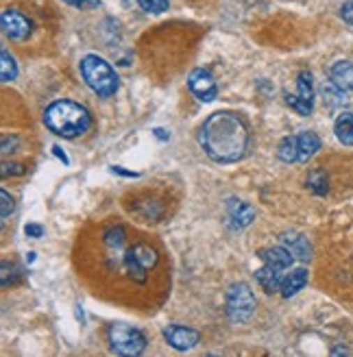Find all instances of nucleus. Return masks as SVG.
Wrapping results in <instances>:
<instances>
[{
	"mask_svg": "<svg viewBox=\"0 0 353 357\" xmlns=\"http://www.w3.org/2000/svg\"><path fill=\"white\" fill-rule=\"evenodd\" d=\"M199 144L203 153L216 164H234L249 149V129L234 112L211 114L199 131Z\"/></svg>",
	"mask_w": 353,
	"mask_h": 357,
	"instance_id": "1",
	"label": "nucleus"
},
{
	"mask_svg": "<svg viewBox=\"0 0 353 357\" xmlns=\"http://www.w3.org/2000/svg\"><path fill=\"white\" fill-rule=\"evenodd\" d=\"M44 124L55 135L61 137H79L90 131L92 127V114L85 109L81 102L75 100H55L44 112Z\"/></svg>",
	"mask_w": 353,
	"mask_h": 357,
	"instance_id": "2",
	"label": "nucleus"
},
{
	"mask_svg": "<svg viewBox=\"0 0 353 357\" xmlns=\"http://www.w3.org/2000/svg\"><path fill=\"white\" fill-rule=\"evenodd\" d=\"M81 75L87 83V87L100 98H110L118 92V75L110 61H105L98 55H85L81 59Z\"/></svg>",
	"mask_w": 353,
	"mask_h": 357,
	"instance_id": "3",
	"label": "nucleus"
},
{
	"mask_svg": "<svg viewBox=\"0 0 353 357\" xmlns=\"http://www.w3.org/2000/svg\"><path fill=\"white\" fill-rule=\"evenodd\" d=\"M107 342L112 353L116 355H125V357H133V355H142L147 351V335L125 323H114L107 329Z\"/></svg>",
	"mask_w": 353,
	"mask_h": 357,
	"instance_id": "4",
	"label": "nucleus"
},
{
	"mask_svg": "<svg viewBox=\"0 0 353 357\" xmlns=\"http://www.w3.org/2000/svg\"><path fill=\"white\" fill-rule=\"evenodd\" d=\"M255 305L257 303L249 283L238 281L227 290L225 307L232 323H246V320H251V316L255 314Z\"/></svg>",
	"mask_w": 353,
	"mask_h": 357,
	"instance_id": "5",
	"label": "nucleus"
},
{
	"mask_svg": "<svg viewBox=\"0 0 353 357\" xmlns=\"http://www.w3.org/2000/svg\"><path fill=\"white\" fill-rule=\"evenodd\" d=\"M157 264V253L155 248H151L149 244L140 242L133 248H129L125 255V268L133 281L144 283L147 281V271Z\"/></svg>",
	"mask_w": 353,
	"mask_h": 357,
	"instance_id": "6",
	"label": "nucleus"
},
{
	"mask_svg": "<svg viewBox=\"0 0 353 357\" xmlns=\"http://www.w3.org/2000/svg\"><path fill=\"white\" fill-rule=\"evenodd\" d=\"M286 105L299 116H310L314 109V77L310 73H299L296 94H286Z\"/></svg>",
	"mask_w": 353,
	"mask_h": 357,
	"instance_id": "7",
	"label": "nucleus"
},
{
	"mask_svg": "<svg viewBox=\"0 0 353 357\" xmlns=\"http://www.w3.org/2000/svg\"><path fill=\"white\" fill-rule=\"evenodd\" d=\"M188 87H190V92L203 102H211V100H216V96H218L216 79L211 77V73L207 68L192 70L190 77H188Z\"/></svg>",
	"mask_w": 353,
	"mask_h": 357,
	"instance_id": "8",
	"label": "nucleus"
},
{
	"mask_svg": "<svg viewBox=\"0 0 353 357\" xmlns=\"http://www.w3.org/2000/svg\"><path fill=\"white\" fill-rule=\"evenodd\" d=\"M0 24H3V31L9 40H15V42H22L31 35V20L15 9H5L3 15H0Z\"/></svg>",
	"mask_w": 353,
	"mask_h": 357,
	"instance_id": "9",
	"label": "nucleus"
},
{
	"mask_svg": "<svg viewBox=\"0 0 353 357\" xmlns=\"http://www.w3.org/2000/svg\"><path fill=\"white\" fill-rule=\"evenodd\" d=\"M164 337L166 342L174 349V351H192L199 344L201 333L192 327H183V325H168L164 327Z\"/></svg>",
	"mask_w": 353,
	"mask_h": 357,
	"instance_id": "10",
	"label": "nucleus"
},
{
	"mask_svg": "<svg viewBox=\"0 0 353 357\" xmlns=\"http://www.w3.org/2000/svg\"><path fill=\"white\" fill-rule=\"evenodd\" d=\"M279 240L292 253L294 259H299V261H310L312 259V244H310L308 236L299 234V231H286V234H281Z\"/></svg>",
	"mask_w": 353,
	"mask_h": 357,
	"instance_id": "11",
	"label": "nucleus"
},
{
	"mask_svg": "<svg viewBox=\"0 0 353 357\" xmlns=\"http://www.w3.org/2000/svg\"><path fill=\"white\" fill-rule=\"evenodd\" d=\"M257 257L266 264V266H271V268H275V271H281V273H286L288 268L292 266V253L288 251V248L281 244V246H266V248H260L257 251Z\"/></svg>",
	"mask_w": 353,
	"mask_h": 357,
	"instance_id": "12",
	"label": "nucleus"
},
{
	"mask_svg": "<svg viewBox=\"0 0 353 357\" xmlns=\"http://www.w3.org/2000/svg\"><path fill=\"white\" fill-rule=\"evenodd\" d=\"M227 213L234 229H246L255 220V209L244 201H229Z\"/></svg>",
	"mask_w": 353,
	"mask_h": 357,
	"instance_id": "13",
	"label": "nucleus"
},
{
	"mask_svg": "<svg viewBox=\"0 0 353 357\" xmlns=\"http://www.w3.org/2000/svg\"><path fill=\"white\" fill-rule=\"evenodd\" d=\"M306 283H308V271H306V268H294V271L284 275V281H281L279 292L284 298H290L296 292H301L306 288Z\"/></svg>",
	"mask_w": 353,
	"mask_h": 357,
	"instance_id": "14",
	"label": "nucleus"
},
{
	"mask_svg": "<svg viewBox=\"0 0 353 357\" xmlns=\"http://www.w3.org/2000/svg\"><path fill=\"white\" fill-rule=\"evenodd\" d=\"M329 81L345 92H353V66L349 61H336L329 68Z\"/></svg>",
	"mask_w": 353,
	"mask_h": 357,
	"instance_id": "15",
	"label": "nucleus"
},
{
	"mask_svg": "<svg viewBox=\"0 0 353 357\" xmlns=\"http://www.w3.org/2000/svg\"><path fill=\"white\" fill-rule=\"evenodd\" d=\"M296 146H299V162L306 164L316 153L321 151V137L314 131H303L296 135Z\"/></svg>",
	"mask_w": 353,
	"mask_h": 357,
	"instance_id": "16",
	"label": "nucleus"
},
{
	"mask_svg": "<svg viewBox=\"0 0 353 357\" xmlns=\"http://www.w3.org/2000/svg\"><path fill=\"white\" fill-rule=\"evenodd\" d=\"M255 279H257V283L262 285V290L266 292V294H275V292H279V288H281V281H284V273L281 271H275V268H271V266H266L264 264L260 271H255Z\"/></svg>",
	"mask_w": 353,
	"mask_h": 357,
	"instance_id": "17",
	"label": "nucleus"
},
{
	"mask_svg": "<svg viewBox=\"0 0 353 357\" xmlns=\"http://www.w3.org/2000/svg\"><path fill=\"white\" fill-rule=\"evenodd\" d=\"M333 133L345 146H353V114H340L333 124Z\"/></svg>",
	"mask_w": 353,
	"mask_h": 357,
	"instance_id": "18",
	"label": "nucleus"
},
{
	"mask_svg": "<svg viewBox=\"0 0 353 357\" xmlns=\"http://www.w3.org/2000/svg\"><path fill=\"white\" fill-rule=\"evenodd\" d=\"M17 77V66H15V59L11 57V52L7 48L0 50V79L3 83H9Z\"/></svg>",
	"mask_w": 353,
	"mask_h": 357,
	"instance_id": "19",
	"label": "nucleus"
},
{
	"mask_svg": "<svg viewBox=\"0 0 353 357\" xmlns=\"http://www.w3.org/2000/svg\"><path fill=\"white\" fill-rule=\"evenodd\" d=\"M277 157L281 162H299V146H296V137H284L279 142V149H277Z\"/></svg>",
	"mask_w": 353,
	"mask_h": 357,
	"instance_id": "20",
	"label": "nucleus"
},
{
	"mask_svg": "<svg viewBox=\"0 0 353 357\" xmlns=\"http://www.w3.org/2000/svg\"><path fill=\"white\" fill-rule=\"evenodd\" d=\"M308 188L314 192V194H327V188H329V181H327V172L323 168H316L308 174Z\"/></svg>",
	"mask_w": 353,
	"mask_h": 357,
	"instance_id": "21",
	"label": "nucleus"
},
{
	"mask_svg": "<svg viewBox=\"0 0 353 357\" xmlns=\"http://www.w3.org/2000/svg\"><path fill=\"white\" fill-rule=\"evenodd\" d=\"M125 240H127V234H125V227L122 225H114L105 231V244H107L110 248H120L122 244H125Z\"/></svg>",
	"mask_w": 353,
	"mask_h": 357,
	"instance_id": "22",
	"label": "nucleus"
},
{
	"mask_svg": "<svg viewBox=\"0 0 353 357\" xmlns=\"http://www.w3.org/2000/svg\"><path fill=\"white\" fill-rule=\"evenodd\" d=\"M323 98H325V102L329 107H338V105L345 102V89H340L333 83H329V85L323 87Z\"/></svg>",
	"mask_w": 353,
	"mask_h": 357,
	"instance_id": "23",
	"label": "nucleus"
},
{
	"mask_svg": "<svg viewBox=\"0 0 353 357\" xmlns=\"http://www.w3.org/2000/svg\"><path fill=\"white\" fill-rule=\"evenodd\" d=\"M137 5L147 13H164L168 9V0H137Z\"/></svg>",
	"mask_w": 353,
	"mask_h": 357,
	"instance_id": "24",
	"label": "nucleus"
},
{
	"mask_svg": "<svg viewBox=\"0 0 353 357\" xmlns=\"http://www.w3.org/2000/svg\"><path fill=\"white\" fill-rule=\"evenodd\" d=\"M17 275H20V271H17V266L11 264V261H3V288H9L11 283L17 281Z\"/></svg>",
	"mask_w": 353,
	"mask_h": 357,
	"instance_id": "25",
	"label": "nucleus"
},
{
	"mask_svg": "<svg viewBox=\"0 0 353 357\" xmlns=\"http://www.w3.org/2000/svg\"><path fill=\"white\" fill-rule=\"evenodd\" d=\"M0 199H3V220H7V218L11 216V213H13V199L9 196L7 190L0 192Z\"/></svg>",
	"mask_w": 353,
	"mask_h": 357,
	"instance_id": "26",
	"label": "nucleus"
},
{
	"mask_svg": "<svg viewBox=\"0 0 353 357\" xmlns=\"http://www.w3.org/2000/svg\"><path fill=\"white\" fill-rule=\"evenodd\" d=\"M63 3L77 9H96L100 5V0H63Z\"/></svg>",
	"mask_w": 353,
	"mask_h": 357,
	"instance_id": "27",
	"label": "nucleus"
},
{
	"mask_svg": "<svg viewBox=\"0 0 353 357\" xmlns=\"http://www.w3.org/2000/svg\"><path fill=\"white\" fill-rule=\"evenodd\" d=\"M24 166L22 164H9V162H5L3 164V176H9V174H17V176H20V174H24Z\"/></svg>",
	"mask_w": 353,
	"mask_h": 357,
	"instance_id": "28",
	"label": "nucleus"
},
{
	"mask_svg": "<svg viewBox=\"0 0 353 357\" xmlns=\"http://www.w3.org/2000/svg\"><path fill=\"white\" fill-rule=\"evenodd\" d=\"M340 17H343L347 24L353 26V0H347V3L340 7Z\"/></svg>",
	"mask_w": 353,
	"mask_h": 357,
	"instance_id": "29",
	"label": "nucleus"
},
{
	"mask_svg": "<svg viewBox=\"0 0 353 357\" xmlns=\"http://www.w3.org/2000/svg\"><path fill=\"white\" fill-rule=\"evenodd\" d=\"M24 234H27L29 238H42V236H44V229H42V225H38V222H29V225L24 227Z\"/></svg>",
	"mask_w": 353,
	"mask_h": 357,
	"instance_id": "30",
	"label": "nucleus"
},
{
	"mask_svg": "<svg viewBox=\"0 0 353 357\" xmlns=\"http://www.w3.org/2000/svg\"><path fill=\"white\" fill-rule=\"evenodd\" d=\"M9 146L15 151V146H17V137H11V139H9V135H3V155H9Z\"/></svg>",
	"mask_w": 353,
	"mask_h": 357,
	"instance_id": "31",
	"label": "nucleus"
},
{
	"mask_svg": "<svg viewBox=\"0 0 353 357\" xmlns=\"http://www.w3.org/2000/svg\"><path fill=\"white\" fill-rule=\"evenodd\" d=\"M52 153H55V155H57V159H61V162H63L66 166L70 164V159L66 157V153H63V151H61L59 146H52Z\"/></svg>",
	"mask_w": 353,
	"mask_h": 357,
	"instance_id": "32",
	"label": "nucleus"
},
{
	"mask_svg": "<svg viewBox=\"0 0 353 357\" xmlns=\"http://www.w3.org/2000/svg\"><path fill=\"white\" fill-rule=\"evenodd\" d=\"M112 170H114L116 174H122V176H137V172H127L125 168H120V166H114Z\"/></svg>",
	"mask_w": 353,
	"mask_h": 357,
	"instance_id": "33",
	"label": "nucleus"
},
{
	"mask_svg": "<svg viewBox=\"0 0 353 357\" xmlns=\"http://www.w3.org/2000/svg\"><path fill=\"white\" fill-rule=\"evenodd\" d=\"M155 133H157V137H160V139H168L166 131H162V129H155Z\"/></svg>",
	"mask_w": 353,
	"mask_h": 357,
	"instance_id": "34",
	"label": "nucleus"
},
{
	"mask_svg": "<svg viewBox=\"0 0 353 357\" xmlns=\"http://www.w3.org/2000/svg\"><path fill=\"white\" fill-rule=\"evenodd\" d=\"M27 261L33 264V261H35V253H29V255H27Z\"/></svg>",
	"mask_w": 353,
	"mask_h": 357,
	"instance_id": "35",
	"label": "nucleus"
}]
</instances>
